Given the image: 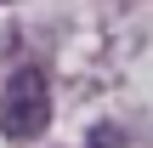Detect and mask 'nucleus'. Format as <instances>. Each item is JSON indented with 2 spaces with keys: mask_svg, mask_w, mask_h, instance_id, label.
I'll return each mask as SVG.
<instances>
[{
  "mask_svg": "<svg viewBox=\"0 0 153 148\" xmlns=\"http://www.w3.org/2000/svg\"><path fill=\"white\" fill-rule=\"evenodd\" d=\"M51 120V91H45V74L40 68H17L0 91V131L11 143H34Z\"/></svg>",
  "mask_w": 153,
  "mask_h": 148,
  "instance_id": "nucleus-1",
  "label": "nucleus"
},
{
  "mask_svg": "<svg viewBox=\"0 0 153 148\" xmlns=\"http://www.w3.org/2000/svg\"><path fill=\"white\" fill-rule=\"evenodd\" d=\"M91 148H125L119 125H97V131H91Z\"/></svg>",
  "mask_w": 153,
  "mask_h": 148,
  "instance_id": "nucleus-2",
  "label": "nucleus"
}]
</instances>
